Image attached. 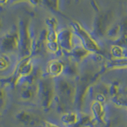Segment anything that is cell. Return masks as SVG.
I'll list each match as a JSON object with an SVG mask.
<instances>
[{"instance_id":"3","label":"cell","mask_w":127,"mask_h":127,"mask_svg":"<svg viewBox=\"0 0 127 127\" xmlns=\"http://www.w3.org/2000/svg\"><path fill=\"white\" fill-rule=\"evenodd\" d=\"M50 74L54 76L59 74L62 70V65L59 62H52L50 65Z\"/></svg>"},{"instance_id":"4","label":"cell","mask_w":127,"mask_h":127,"mask_svg":"<svg viewBox=\"0 0 127 127\" xmlns=\"http://www.w3.org/2000/svg\"><path fill=\"white\" fill-rule=\"evenodd\" d=\"M44 127H59L58 126L55 125L54 124L49 123V122H45V125H44Z\"/></svg>"},{"instance_id":"2","label":"cell","mask_w":127,"mask_h":127,"mask_svg":"<svg viewBox=\"0 0 127 127\" xmlns=\"http://www.w3.org/2000/svg\"><path fill=\"white\" fill-rule=\"evenodd\" d=\"M62 121L64 124L72 127L75 125L79 120L76 114L74 113H68L62 116Z\"/></svg>"},{"instance_id":"1","label":"cell","mask_w":127,"mask_h":127,"mask_svg":"<svg viewBox=\"0 0 127 127\" xmlns=\"http://www.w3.org/2000/svg\"><path fill=\"white\" fill-rule=\"evenodd\" d=\"M19 120L20 122L28 126H38L40 122L39 118L28 113H24L20 114Z\"/></svg>"}]
</instances>
